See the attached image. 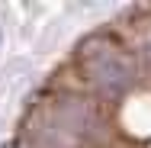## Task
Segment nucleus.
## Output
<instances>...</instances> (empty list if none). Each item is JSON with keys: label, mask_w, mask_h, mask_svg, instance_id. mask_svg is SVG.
I'll return each instance as SVG.
<instances>
[{"label": "nucleus", "mask_w": 151, "mask_h": 148, "mask_svg": "<svg viewBox=\"0 0 151 148\" xmlns=\"http://www.w3.org/2000/svg\"><path fill=\"white\" fill-rule=\"evenodd\" d=\"M87 71H90L93 84H96L100 90H106V93H119V90H125L129 77H132L129 64H125L119 55H113V52H100V55H93Z\"/></svg>", "instance_id": "f257e3e1"}]
</instances>
